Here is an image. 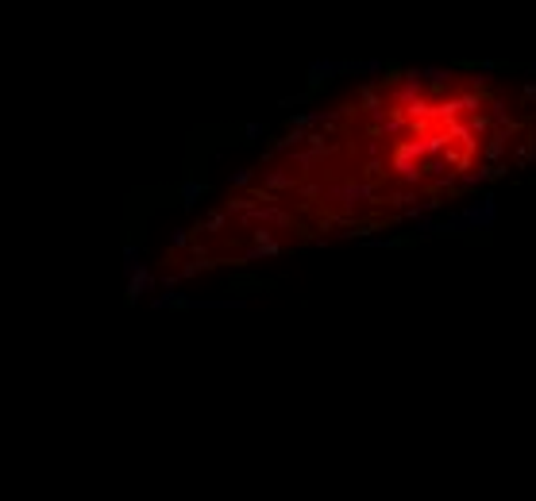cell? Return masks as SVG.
Here are the masks:
<instances>
[{"label":"cell","instance_id":"cell-1","mask_svg":"<svg viewBox=\"0 0 536 501\" xmlns=\"http://www.w3.org/2000/svg\"><path fill=\"white\" fill-rule=\"evenodd\" d=\"M147 289H151V274H147V270H139L135 278H128V301H139Z\"/></svg>","mask_w":536,"mask_h":501},{"label":"cell","instance_id":"cell-2","mask_svg":"<svg viewBox=\"0 0 536 501\" xmlns=\"http://www.w3.org/2000/svg\"><path fill=\"white\" fill-rule=\"evenodd\" d=\"M201 193H205V186H193V181H186V186H182V197H186L189 205H193V201L201 197Z\"/></svg>","mask_w":536,"mask_h":501}]
</instances>
